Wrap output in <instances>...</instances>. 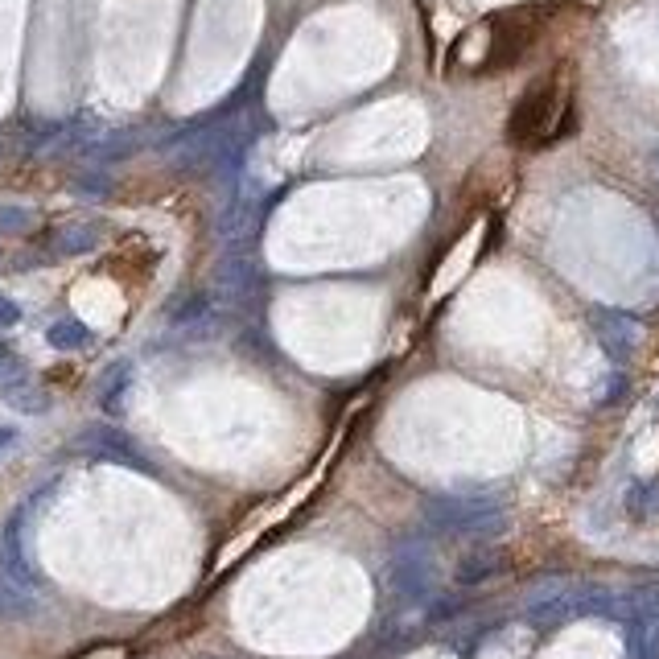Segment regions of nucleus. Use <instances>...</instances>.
<instances>
[{
    "label": "nucleus",
    "mask_w": 659,
    "mask_h": 659,
    "mask_svg": "<svg viewBox=\"0 0 659 659\" xmlns=\"http://www.w3.org/2000/svg\"><path fill=\"white\" fill-rule=\"evenodd\" d=\"M565 120H569V95L561 87L557 75H544L540 83H532L524 91V99L515 103L511 112V124H507V136L515 145H548L557 141L565 132Z\"/></svg>",
    "instance_id": "f257e3e1"
},
{
    "label": "nucleus",
    "mask_w": 659,
    "mask_h": 659,
    "mask_svg": "<svg viewBox=\"0 0 659 659\" xmlns=\"http://www.w3.org/2000/svg\"><path fill=\"white\" fill-rule=\"evenodd\" d=\"M0 569H5L13 581H33V569L21 552V515L5 528V536H0Z\"/></svg>",
    "instance_id": "f03ea898"
},
{
    "label": "nucleus",
    "mask_w": 659,
    "mask_h": 659,
    "mask_svg": "<svg viewBox=\"0 0 659 659\" xmlns=\"http://www.w3.org/2000/svg\"><path fill=\"white\" fill-rule=\"evenodd\" d=\"M635 655L639 659H659V602H647V614L635 631Z\"/></svg>",
    "instance_id": "7ed1b4c3"
},
{
    "label": "nucleus",
    "mask_w": 659,
    "mask_h": 659,
    "mask_svg": "<svg viewBox=\"0 0 659 659\" xmlns=\"http://www.w3.org/2000/svg\"><path fill=\"white\" fill-rule=\"evenodd\" d=\"M491 573H499V557H495V552H478V557H466V565L458 569L462 581H482V577H491Z\"/></svg>",
    "instance_id": "20e7f679"
},
{
    "label": "nucleus",
    "mask_w": 659,
    "mask_h": 659,
    "mask_svg": "<svg viewBox=\"0 0 659 659\" xmlns=\"http://www.w3.org/2000/svg\"><path fill=\"white\" fill-rule=\"evenodd\" d=\"M50 342H54V346H83V342H87V330H83L79 322H62V326L50 330Z\"/></svg>",
    "instance_id": "39448f33"
},
{
    "label": "nucleus",
    "mask_w": 659,
    "mask_h": 659,
    "mask_svg": "<svg viewBox=\"0 0 659 659\" xmlns=\"http://www.w3.org/2000/svg\"><path fill=\"white\" fill-rule=\"evenodd\" d=\"M120 400H124V371L112 375V384L103 388V408H108V412H120V408H124Z\"/></svg>",
    "instance_id": "423d86ee"
},
{
    "label": "nucleus",
    "mask_w": 659,
    "mask_h": 659,
    "mask_svg": "<svg viewBox=\"0 0 659 659\" xmlns=\"http://www.w3.org/2000/svg\"><path fill=\"white\" fill-rule=\"evenodd\" d=\"M13 437H17L13 429H0V449H9V445H13Z\"/></svg>",
    "instance_id": "0eeeda50"
}]
</instances>
